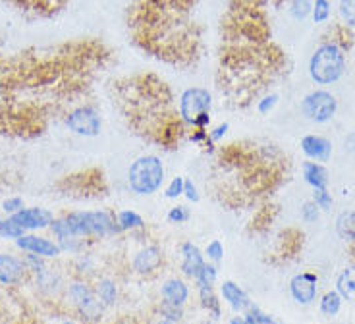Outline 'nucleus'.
Masks as SVG:
<instances>
[{"mask_svg": "<svg viewBox=\"0 0 355 324\" xmlns=\"http://www.w3.org/2000/svg\"><path fill=\"white\" fill-rule=\"evenodd\" d=\"M51 232L60 241L66 237H110L120 234L116 214L108 210H81L54 219Z\"/></svg>", "mask_w": 355, "mask_h": 324, "instance_id": "nucleus-1", "label": "nucleus"}, {"mask_svg": "<svg viewBox=\"0 0 355 324\" xmlns=\"http://www.w3.org/2000/svg\"><path fill=\"white\" fill-rule=\"evenodd\" d=\"M346 151L355 153V133H352L349 137H346Z\"/></svg>", "mask_w": 355, "mask_h": 324, "instance_id": "nucleus-45", "label": "nucleus"}, {"mask_svg": "<svg viewBox=\"0 0 355 324\" xmlns=\"http://www.w3.org/2000/svg\"><path fill=\"white\" fill-rule=\"evenodd\" d=\"M243 316H245V321L249 324H282L280 321H276L272 315H268L263 309H259L257 305L249 307L248 311L243 313Z\"/></svg>", "mask_w": 355, "mask_h": 324, "instance_id": "nucleus-28", "label": "nucleus"}, {"mask_svg": "<svg viewBox=\"0 0 355 324\" xmlns=\"http://www.w3.org/2000/svg\"><path fill=\"white\" fill-rule=\"evenodd\" d=\"M320 212L322 210L315 205L313 201H307L302 205V220L305 224H313V222H317L320 219Z\"/></svg>", "mask_w": 355, "mask_h": 324, "instance_id": "nucleus-39", "label": "nucleus"}, {"mask_svg": "<svg viewBox=\"0 0 355 324\" xmlns=\"http://www.w3.org/2000/svg\"><path fill=\"white\" fill-rule=\"evenodd\" d=\"M228 324H249L248 323V321H245V316H243V315H236V316H232V318H230V323H228Z\"/></svg>", "mask_w": 355, "mask_h": 324, "instance_id": "nucleus-46", "label": "nucleus"}, {"mask_svg": "<svg viewBox=\"0 0 355 324\" xmlns=\"http://www.w3.org/2000/svg\"><path fill=\"white\" fill-rule=\"evenodd\" d=\"M66 126L71 133L80 137H97L103 130V118L95 106L81 105L68 112Z\"/></svg>", "mask_w": 355, "mask_h": 324, "instance_id": "nucleus-7", "label": "nucleus"}, {"mask_svg": "<svg viewBox=\"0 0 355 324\" xmlns=\"http://www.w3.org/2000/svg\"><path fill=\"white\" fill-rule=\"evenodd\" d=\"M276 105H278V95L276 93L261 96L257 101V112L259 114H270L276 108Z\"/></svg>", "mask_w": 355, "mask_h": 324, "instance_id": "nucleus-41", "label": "nucleus"}, {"mask_svg": "<svg viewBox=\"0 0 355 324\" xmlns=\"http://www.w3.org/2000/svg\"><path fill=\"white\" fill-rule=\"evenodd\" d=\"M205 324H213V323H211V321H207V323H205Z\"/></svg>", "mask_w": 355, "mask_h": 324, "instance_id": "nucleus-49", "label": "nucleus"}, {"mask_svg": "<svg viewBox=\"0 0 355 324\" xmlns=\"http://www.w3.org/2000/svg\"><path fill=\"white\" fill-rule=\"evenodd\" d=\"M336 291L342 299L355 301V264L342 268L336 278Z\"/></svg>", "mask_w": 355, "mask_h": 324, "instance_id": "nucleus-22", "label": "nucleus"}, {"mask_svg": "<svg viewBox=\"0 0 355 324\" xmlns=\"http://www.w3.org/2000/svg\"><path fill=\"white\" fill-rule=\"evenodd\" d=\"M35 284L39 291H43L46 296H54V293H58L64 288V278L56 268H49L46 266V268L35 274Z\"/></svg>", "mask_w": 355, "mask_h": 324, "instance_id": "nucleus-19", "label": "nucleus"}, {"mask_svg": "<svg viewBox=\"0 0 355 324\" xmlns=\"http://www.w3.org/2000/svg\"><path fill=\"white\" fill-rule=\"evenodd\" d=\"M159 315L160 318H168V321L180 323L184 318V315H186V311H184V307L174 305V303H168V301H160Z\"/></svg>", "mask_w": 355, "mask_h": 324, "instance_id": "nucleus-31", "label": "nucleus"}, {"mask_svg": "<svg viewBox=\"0 0 355 324\" xmlns=\"http://www.w3.org/2000/svg\"><path fill=\"white\" fill-rule=\"evenodd\" d=\"M95 293L97 298L101 299V303L107 307H114L118 303V298H120V288H118V282L112 278V276H101L95 282Z\"/></svg>", "mask_w": 355, "mask_h": 324, "instance_id": "nucleus-20", "label": "nucleus"}, {"mask_svg": "<svg viewBox=\"0 0 355 324\" xmlns=\"http://www.w3.org/2000/svg\"><path fill=\"white\" fill-rule=\"evenodd\" d=\"M21 259H24V263H26L27 272H33V274H37V272H41L43 268H46L44 257H39V255L35 253H26Z\"/></svg>", "mask_w": 355, "mask_h": 324, "instance_id": "nucleus-40", "label": "nucleus"}, {"mask_svg": "<svg viewBox=\"0 0 355 324\" xmlns=\"http://www.w3.org/2000/svg\"><path fill=\"white\" fill-rule=\"evenodd\" d=\"M213 108V95L209 89L189 87L186 89L178 101V118L186 128H191L197 118Z\"/></svg>", "mask_w": 355, "mask_h": 324, "instance_id": "nucleus-5", "label": "nucleus"}, {"mask_svg": "<svg viewBox=\"0 0 355 324\" xmlns=\"http://www.w3.org/2000/svg\"><path fill=\"white\" fill-rule=\"evenodd\" d=\"M290 296L300 305H311L319 296V278L313 272H300L290 280Z\"/></svg>", "mask_w": 355, "mask_h": 324, "instance_id": "nucleus-10", "label": "nucleus"}, {"mask_svg": "<svg viewBox=\"0 0 355 324\" xmlns=\"http://www.w3.org/2000/svg\"><path fill=\"white\" fill-rule=\"evenodd\" d=\"M184 184H186V178L184 176L170 178L168 182L164 184V197L170 199V201H176L180 197H184Z\"/></svg>", "mask_w": 355, "mask_h": 324, "instance_id": "nucleus-29", "label": "nucleus"}, {"mask_svg": "<svg viewBox=\"0 0 355 324\" xmlns=\"http://www.w3.org/2000/svg\"><path fill=\"white\" fill-rule=\"evenodd\" d=\"M340 18L347 27H355V0H340Z\"/></svg>", "mask_w": 355, "mask_h": 324, "instance_id": "nucleus-35", "label": "nucleus"}, {"mask_svg": "<svg viewBox=\"0 0 355 324\" xmlns=\"http://www.w3.org/2000/svg\"><path fill=\"white\" fill-rule=\"evenodd\" d=\"M125 182L133 195L151 197L166 184V167L159 155H141L133 158L125 172Z\"/></svg>", "mask_w": 355, "mask_h": 324, "instance_id": "nucleus-2", "label": "nucleus"}, {"mask_svg": "<svg viewBox=\"0 0 355 324\" xmlns=\"http://www.w3.org/2000/svg\"><path fill=\"white\" fill-rule=\"evenodd\" d=\"M76 271H78V274H80L81 278L95 272V261L91 259V255L89 253L78 255V259H76Z\"/></svg>", "mask_w": 355, "mask_h": 324, "instance_id": "nucleus-38", "label": "nucleus"}, {"mask_svg": "<svg viewBox=\"0 0 355 324\" xmlns=\"http://www.w3.org/2000/svg\"><path fill=\"white\" fill-rule=\"evenodd\" d=\"M157 324H180V323H176V321H168V318H159Z\"/></svg>", "mask_w": 355, "mask_h": 324, "instance_id": "nucleus-47", "label": "nucleus"}, {"mask_svg": "<svg viewBox=\"0 0 355 324\" xmlns=\"http://www.w3.org/2000/svg\"><path fill=\"white\" fill-rule=\"evenodd\" d=\"M14 6H18L19 10H27L33 12L37 16H54L58 10H62L66 6V0H10Z\"/></svg>", "mask_w": 355, "mask_h": 324, "instance_id": "nucleus-17", "label": "nucleus"}, {"mask_svg": "<svg viewBox=\"0 0 355 324\" xmlns=\"http://www.w3.org/2000/svg\"><path fill=\"white\" fill-rule=\"evenodd\" d=\"M180 271L186 278H193L196 280L199 276V272L203 271V266L207 264L205 253L191 241H184L180 246Z\"/></svg>", "mask_w": 355, "mask_h": 324, "instance_id": "nucleus-13", "label": "nucleus"}, {"mask_svg": "<svg viewBox=\"0 0 355 324\" xmlns=\"http://www.w3.org/2000/svg\"><path fill=\"white\" fill-rule=\"evenodd\" d=\"M322 43H332L340 46L344 53L349 51L354 46V33H352V27L344 26V24H336L329 29V33L324 35Z\"/></svg>", "mask_w": 355, "mask_h": 324, "instance_id": "nucleus-21", "label": "nucleus"}, {"mask_svg": "<svg viewBox=\"0 0 355 324\" xmlns=\"http://www.w3.org/2000/svg\"><path fill=\"white\" fill-rule=\"evenodd\" d=\"M313 0H290V12L295 19H305L311 14Z\"/></svg>", "mask_w": 355, "mask_h": 324, "instance_id": "nucleus-36", "label": "nucleus"}, {"mask_svg": "<svg viewBox=\"0 0 355 324\" xmlns=\"http://www.w3.org/2000/svg\"><path fill=\"white\" fill-rule=\"evenodd\" d=\"M302 174L305 184L311 185L313 189H327L329 187V170L320 162L305 160L302 164Z\"/></svg>", "mask_w": 355, "mask_h": 324, "instance_id": "nucleus-18", "label": "nucleus"}, {"mask_svg": "<svg viewBox=\"0 0 355 324\" xmlns=\"http://www.w3.org/2000/svg\"><path fill=\"white\" fill-rule=\"evenodd\" d=\"M62 324H78V323H76V321H64Z\"/></svg>", "mask_w": 355, "mask_h": 324, "instance_id": "nucleus-48", "label": "nucleus"}, {"mask_svg": "<svg viewBox=\"0 0 355 324\" xmlns=\"http://www.w3.org/2000/svg\"><path fill=\"white\" fill-rule=\"evenodd\" d=\"M315 24H324L330 19V2L329 0H313V8H311Z\"/></svg>", "mask_w": 355, "mask_h": 324, "instance_id": "nucleus-34", "label": "nucleus"}, {"mask_svg": "<svg viewBox=\"0 0 355 324\" xmlns=\"http://www.w3.org/2000/svg\"><path fill=\"white\" fill-rule=\"evenodd\" d=\"M160 299L168 301V303H174V305L186 307V303L189 301V286H187V282L178 278V276L166 278L160 284Z\"/></svg>", "mask_w": 355, "mask_h": 324, "instance_id": "nucleus-16", "label": "nucleus"}, {"mask_svg": "<svg viewBox=\"0 0 355 324\" xmlns=\"http://www.w3.org/2000/svg\"><path fill=\"white\" fill-rule=\"evenodd\" d=\"M27 266L24 259L12 253H0V284L2 286H18L24 282Z\"/></svg>", "mask_w": 355, "mask_h": 324, "instance_id": "nucleus-14", "label": "nucleus"}, {"mask_svg": "<svg viewBox=\"0 0 355 324\" xmlns=\"http://www.w3.org/2000/svg\"><path fill=\"white\" fill-rule=\"evenodd\" d=\"M336 232L344 241H355V210H344L338 216Z\"/></svg>", "mask_w": 355, "mask_h": 324, "instance_id": "nucleus-25", "label": "nucleus"}, {"mask_svg": "<svg viewBox=\"0 0 355 324\" xmlns=\"http://www.w3.org/2000/svg\"><path fill=\"white\" fill-rule=\"evenodd\" d=\"M338 110L336 96L324 91V89H317L311 91L309 95H305L302 101V112L303 116L313 123H327L330 122Z\"/></svg>", "mask_w": 355, "mask_h": 324, "instance_id": "nucleus-6", "label": "nucleus"}, {"mask_svg": "<svg viewBox=\"0 0 355 324\" xmlns=\"http://www.w3.org/2000/svg\"><path fill=\"white\" fill-rule=\"evenodd\" d=\"M311 201L315 203L320 210H330L332 205H334V197L329 189H313V199Z\"/></svg>", "mask_w": 355, "mask_h": 324, "instance_id": "nucleus-37", "label": "nucleus"}, {"mask_svg": "<svg viewBox=\"0 0 355 324\" xmlns=\"http://www.w3.org/2000/svg\"><path fill=\"white\" fill-rule=\"evenodd\" d=\"M10 219L18 224L24 232H35V230L51 228L54 222V214L43 207H24Z\"/></svg>", "mask_w": 355, "mask_h": 324, "instance_id": "nucleus-9", "label": "nucleus"}, {"mask_svg": "<svg viewBox=\"0 0 355 324\" xmlns=\"http://www.w3.org/2000/svg\"><path fill=\"white\" fill-rule=\"evenodd\" d=\"M191 219V210L187 205H174L170 207L168 214H166V220L170 224H186Z\"/></svg>", "mask_w": 355, "mask_h": 324, "instance_id": "nucleus-33", "label": "nucleus"}, {"mask_svg": "<svg viewBox=\"0 0 355 324\" xmlns=\"http://www.w3.org/2000/svg\"><path fill=\"white\" fill-rule=\"evenodd\" d=\"M24 207H26V205H24V199H21V197H8L6 201L2 203V210H4L8 216L16 214V212L24 209Z\"/></svg>", "mask_w": 355, "mask_h": 324, "instance_id": "nucleus-44", "label": "nucleus"}, {"mask_svg": "<svg viewBox=\"0 0 355 324\" xmlns=\"http://www.w3.org/2000/svg\"><path fill=\"white\" fill-rule=\"evenodd\" d=\"M302 151L303 155L307 157V160L322 164V162H329L330 157H332V143L322 135L309 133L302 139Z\"/></svg>", "mask_w": 355, "mask_h": 324, "instance_id": "nucleus-15", "label": "nucleus"}, {"mask_svg": "<svg viewBox=\"0 0 355 324\" xmlns=\"http://www.w3.org/2000/svg\"><path fill=\"white\" fill-rule=\"evenodd\" d=\"M346 71V53L332 43H320L309 60V76L319 85L336 83Z\"/></svg>", "mask_w": 355, "mask_h": 324, "instance_id": "nucleus-3", "label": "nucleus"}, {"mask_svg": "<svg viewBox=\"0 0 355 324\" xmlns=\"http://www.w3.org/2000/svg\"><path fill=\"white\" fill-rule=\"evenodd\" d=\"M228 132H230V123L222 122L218 126H214V128H209V139L216 145V143H220L228 135Z\"/></svg>", "mask_w": 355, "mask_h": 324, "instance_id": "nucleus-42", "label": "nucleus"}, {"mask_svg": "<svg viewBox=\"0 0 355 324\" xmlns=\"http://www.w3.org/2000/svg\"><path fill=\"white\" fill-rule=\"evenodd\" d=\"M66 296L71 301V305L76 307V311L80 313V316L87 323H98L107 307L101 303V299L95 293V288L89 284L85 278H78L71 280L66 286Z\"/></svg>", "mask_w": 355, "mask_h": 324, "instance_id": "nucleus-4", "label": "nucleus"}, {"mask_svg": "<svg viewBox=\"0 0 355 324\" xmlns=\"http://www.w3.org/2000/svg\"><path fill=\"white\" fill-rule=\"evenodd\" d=\"M16 246L26 253H35L44 259H56L62 255L58 241H53L44 236H37V234H27V232L16 239Z\"/></svg>", "mask_w": 355, "mask_h": 324, "instance_id": "nucleus-11", "label": "nucleus"}, {"mask_svg": "<svg viewBox=\"0 0 355 324\" xmlns=\"http://www.w3.org/2000/svg\"><path fill=\"white\" fill-rule=\"evenodd\" d=\"M205 259L209 261V263H213V264H218L224 261V246H222V241L220 239H213V241H209L207 244V247H205Z\"/></svg>", "mask_w": 355, "mask_h": 324, "instance_id": "nucleus-30", "label": "nucleus"}, {"mask_svg": "<svg viewBox=\"0 0 355 324\" xmlns=\"http://www.w3.org/2000/svg\"><path fill=\"white\" fill-rule=\"evenodd\" d=\"M197 296H199L201 307L209 313V316L214 318V321H218L222 315V303L214 288H197Z\"/></svg>", "mask_w": 355, "mask_h": 324, "instance_id": "nucleus-23", "label": "nucleus"}, {"mask_svg": "<svg viewBox=\"0 0 355 324\" xmlns=\"http://www.w3.org/2000/svg\"><path fill=\"white\" fill-rule=\"evenodd\" d=\"M216 282H218V266L213 263H207L196 278L197 288H214Z\"/></svg>", "mask_w": 355, "mask_h": 324, "instance_id": "nucleus-27", "label": "nucleus"}, {"mask_svg": "<svg viewBox=\"0 0 355 324\" xmlns=\"http://www.w3.org/2000/svg\"><path fill=\"white\" fill-rule=\"evenodd\" d=\"M164 263V253L159 246L149 244L137 249L132 257V271L139 276H151L155 272L160 271V266Z\"/></svg>", "mask_w": 355, "mask_h": 324, "instance_id": "nucleus-8", "label": "nucleus"}, {"mask_svg": "<svg viewBox=\"0 0 355 324\" xmlns=\"http://www.w3.org/2000/svg\"><path fill=\"white\" fill-rule=\"evenodd\" d=\"M24 234H26V232L19 228L18 224L10 219V216L8 219H2V216H0V237H4V239H14V241H16V239H18L19 236H24Z\"/></svg>", "mask_w": 355, "mask_h": 324, "instance_id": "nucleus-32", "label": "nucleus"}, {"mask_svg": "<svg viewBox=\"0 0 355 324\" xmlns=\"http://www.w3.org/2000/svg\"><path fill=\"white\" fill-rule=\"evenodd\" d=\"M184 199L187 203H199L201 199V193H199V187L193 180H187L186 178V184H184Z\"/></svg>", "mask_w": 355, "mask_h": 324, "instance_id": "nucleus-43", "label": "nucleus"}, {"mask_svg": "<svg viewBox=\"0 0 355 324\" xmlns=\"http://www.w3.org/2000/svg\"><path fill=\"white\" fill-rule=\"evenodd\" d=\"M116 222L120 232H137V230L145 228V220L139 212L132 209H124L116 212Z\"/></svg>", "mask_w": 355, "mask_h": 324, "instance_id": "nucleus-24", "label": "nucleus"}, {"mask_svg": "<svg viewBox=\"0 0 355 324\" xmlns=\"http://www.w3.org/2000/svg\"><path fill=\"white\" fill-rule=\"evenodd\" d=\"M218 291H220L222 301L230 307L236 315H243L249 307L253 305V303H251V298L248 296V291L241 288L238 282L222 280L220 286H218Z\"/></svg>", "mask_w": 355, "mask_h": 324, "instance_id": "nucleus-12", "label": "nucleus"}, {"mask_svg": "<svg viewBox=\"0 0 355 324\" xmlns=\"http://www.w3.org/2000/svg\"><path fill=\"white\" fill-rule=\"evenodd\" d=\"M342 303H344V299L342 296L338 293L336 289H330L327 293H322L320 296L319 301V309L320 313L324 316H336L340 313V309H342Z\"/></svg>", "mask_w": 355, "mask_h": 324, "instance_id": "nucleus-26", "label": "nucleus"}, {"mask_svg": "<svg viewBox=\"0 0 355 324\" xmlns=\"http://www.w3.org/2000/svg\"><path fill=\"white\" fill-rule=\"evenodd\" d=\"M0 324H2V323H0Z\"/></svg>", "mask_w": 355, "mask_h": 324, "instance_id": "nucleus-50", "label": "nucleus"}]
</instances>
